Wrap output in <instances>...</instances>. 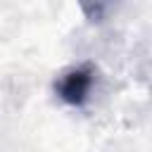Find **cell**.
I'll use <instances>...</instances> for the list:
<instances>
[{
  "mask_svg": "<svg viewBox=\"0 0 152 152\" xmlns=\"http://www.w3.org/2000/svg\"><path fill=\"white\" fill-rule=\"evenodd\" d=\"M93 81H95L93 64H78V66L66 69L59 76V81L55 83V90H57L62 102H66L71 107H83L88 95H90Z\"/></svg>",
  "mask_w": 152,
  "mask_h": 152,
  "instance_id": "obj_1",
  "label": "cell"
}]
</instances>
